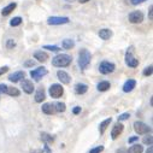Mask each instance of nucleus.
<instances>
[{
  "label": "nucleus",
  "instance_id": "obj_1",
  "mask_svg": "<svg viewBox=\"0 0 153 153\" xmlns=\"http://www.w3.org/2000/svg\"><path fill=\"white\" fill-rule=\"evenodd\" d=\"M90 59H92V54L88 50L82 48L78 52V66L81 70H87L88 66L90 65Z\"/></svg>",
  "mask_w": 153,
  "mask_h": 153
},
{
  "label": "nucleus",
  "instance_id": "obj_2",
  "mask_svg": "<svg viewBox=\"0 0 153 153\" xmlns=\"http://www.w3.org/2000/svg\"><path fill=\"white\" fill-rule=\"evenodd\" d=\"M71 62H72V57L69 54H64V53L58 54L52 59V64L56 68H66V66L71 64Z\"/></svg>",
  "mask_w": 153,
  "mask_h": 153
},
{
  "label": "nucleus",
  "instance_id": "obj_3",
  "mask_svg": "<svg viewBox=\"0 0 153 153\" xmlns=\"http://www.w3.org/2000/svg\"><path fill=\"white\" fill-rule=\"evenodd\" d=\"M115 69H116L115 64L111 62H107V61L101 62L100 65H99V71H100V74H103V75H109L111 72H114Z\"/></svg>",
  "mask_w": 153,
  "mask_h": 153
},
{
  "label": "nucleus",
  "instance_id": "obj_4",
  "mask_svg": "<svg viewBox=\"0 0 153 153\" xmlns=\"http://www.w3.org/2000/svg\"><path fill=\"white\" fill-rule=\"evenodd\" d=\"M48 93H50V95H51L52 98L58 99V98H61V97L63 95V93H64V88L62 87V84L54 83V84H52L51 87H50Z\"/></svg>",
  "mask_w": 153,
  "mask_h": 153
},
{
  "label": "nucleus",
  "instance_id": "obj_5",
  "mask_svg": "<svg viewBox=\"0 0 153 153\" xmlns=\"http://www.w3.org/2000/svg\"><path fill=\"white\" fill-rule=\"evenodd\" d=\"M134 130L136 131V134L143 135V134H148V133L151 131V127H148L146 123L139 121V122L134 123Z\"/></svg>",
  "mask_w": 153,
  "mask_h": 153
},
{
  "label": "nucleus",
  "instance_id": "obj_6",
  "mask_svg": "<svg viewBox=\"0 0 153 153\" xmlns=\"http://www.w3.org/2000/svg\"><path fill=\"white\" fill-rule=\"evenodd\" d=\"M70 22L69 17H59V16H52L47 19V23L50 25H62V24H68Z\"/></svg>",
  "mask_w": 153,
  "mask_h": 153
},
{
  "label": "nucleus",
  "instance_id": "obj_7",
  "mask_svg": "<svg viewBox=\"0 0 153 153\" xmlns=\"http://www.w3.org/2000/svg\"><path fill=\"white\" fill-rule=\"evenodd\" d=\"M128 19H129V22L133 23V24H139V23H141L143 21V13L141 11H133L129 13V16H128Z\"/></svg>",
  "mask_w": 153,
  "mask_h": 153
},
{
  "label": "nucleus",
  "instance_id": "obj_8",
  "mask_svg": "<svg viewBox=\"0 0 153 153\" xmlns=\"http://www.w3.org/2000/svg\"><path fill=\"white\" fill-rule=\"evenodd\" d=\"M46 74H47V69L44 68V66H40V68H36L35 70H31L30 76L34 81H40Z\"/></svg>",
  "mask_w": 153,
  "mask_h": 153
},
{
  "label": "nucleus",
  "instance_id": "obj_9",
  "mask_svg": "<svg viewBox=\"0 0 153 153\" xmlns=\"http://www.w3.org/2000/svg\"><path fill=\"white\" fill-rule=\"evenodd\" d=\"M125 63H127V65L129 66V68H137L139 66V61L133 56L131 51H127V53H125Z\"/></svg>",
  "mask_w": 153,
  "mask_h": 153
},
{
  "label": "nucleus",
  "instance_id": "obj_10",
  "mask_svg": "<svg viewBox=\"0 0 153 153\" xmlns=\"http://www.w3.org/2000/svg\"><path fill=\"white\" fill-rule=\"evenodd\" d=\"M21 82H22L21 87H22V89L27 93V94H33V93H34V83H33V81L23 78Z\"/></svg>",
  "mask_w": 153,
  "mask_h": 153
},
{
  "label": "nucleus",
  "instance_id": "obj_11",
  "mask_svg": "<svg viewBox=\"0 0 153 153\" xmlns=\"http://www.w3.org/2000/svg\"><path fill=\"white\" fill-rule=\"evenodd\" d=\"M123 130H124V125L122 123L115 124V127L112 128V130H111V137L114 139V140H116V139L123 133Z\"/></svg>",
  "mask_w": 153,
  "mask_h": 153
},
{
  "label": "nucleus",
  "instance_id": "obj_12",
  "mask_svg": "<svg viewBox=\"0 0 153 153\" xmlns=\"http://www.w3.org/2000/svg\"><path fill=\"white\" fill-rule=\"evenodd\" d=\"M57 77H58L59 81H61L62 83H64V84H69L70 81H71L70 75H69L66 71H63V70H59V71L57 72Z\"/></svg>",
  "mask_w": 153,
  "mask_h": 153
},
{
  "label": "nucleus",
  "instance_id": "obj_13",
  "mask_svg": "<svg viewBox=\"0 0 153 153\" xmlns=\"http://www.w3.org/2000/svg\"><path fill=\"white\" fill-rule=\"evenodd\" d=\"M25 77V72L24 71H16V72H13L12 75L9 76V80L11 82H18V81H22V80Z\"/></svg>",
  "mask_w": 153,
  "mask_h": 153
},
{
  "label": "nucleus",
  "instance_id": "obj_14",
  "mask_svg": "<svg viewBox=\"0 0 153 153\" xmlns=\"http://www.w3.org/2000/svg\"><path fill=\"white\" fill-rule=\"evenodd\" d=\"M35 101L36 103H42L45 99H46V93H45V89L44 87H39L36 93H35Z\"/></svg>",
  "mask_w": 153,
  "mask_h": 153
},
{
  "label": "nucleus",
  "instance_id": "obj_15",
  "mask_svg": "<svg viewBox=\"0 0 153 153\" xmlns=\"http://www.w3.org/2000/svg\"><path fill=\"white\" fill-rule=\"evenodd\" d=\"M34 58L36 59L37 62H40V63H44V62H46L48 59V54L46 52H44V51H36L35 53H34Z\"/></svg>",
  "mask_w": 153,
  "mask_h": 153
},
{
  "label": "nucleus",
  "instance_id": "obj_16",
  "mask_svg": "<svg viewBox=\"0 0 153 153\" xmlns=\"http://www.w3.org/2000/svg\"><path fill=\"white\" fill-rule=\"evenodd\" d=\"M42 112L45 115H53L56 112V110H54V105L53 104H51V103H46V104H44L42 105Z\"/></svg>",
  "mask_w": 153,
  "mask_h": 153
},
{
  "label": "nucleus",
  "instance_id": "obj_17",
  "mask_svg": "<svg viewBox=\"0 0 153 153\" xmlns=\"http://www.w3.org/2000/svg\"><path fill=\"white\" fill-rule=\"evenodd\" d=\"M135 86H136V81H135V80H128V81L125 82L124 86H123V92L129 93V92H131L133 89L135 88Z\"/></svg>",
  "mask_w": 153,
  "mask_h": 153
},
{
  "label": "nucleus",
  "instance_id": "obj_18",
  "mask_svg": "<svg viewBox=\"0 0 153 153\" xmlns=\"http://www.w3.org/2000/svg\"><path fill=\"white\" fill-rule=\"evenodd\" d=\"M112 34H114V33H112V30L111 29H107V28L99 30V37L103 39V40H109V39H111Z\"/></svg>",
  "mask_w": 153,
  "mask_h": 153
},
{
  "label": "nucleus",
  "instance_id": "obj_19",
  "mask_svg": "<svg viewBox=\"0 0 153 153\" xmlns=\"http://www.w3.org/2000/svg\"><path fill=\"white\" fill-rule=\"evenodd\" d=\"M17 7V4L16 3H11V4H9L7 6H5V7L1 10V15L4 16V17H6V16H9L10 13L15 10Z\"/></svg>",
  "mask_w": 153,
  "mask_h": 153
},
{
  "label": "nucleus",
  "instance_id": "obj_20",
  "mask_svg": "<svg viewBox=\"0 0 153 153\" xmlns=\"http://www.w3.org/2000/svg\"><path fill=\"white\" fill-rule=\"evenodd\" d=\"M88 90V86H86L83 83H77L75 86V92H76V94H84V93H87Z\"/></svg>",
  "mask_w": 153,
  "mask_h": 153
},
{
  "label": "nucleus",
  "instance_id": "obj_21",
  "mask_svg": "<svg viewBox=\"0 0 153 153\" xmlns=\"http://www.w3.org/2000/svg\"><path fill=\"white\" fill-rule=\"evenodd\" d=\"M111 87V84L109 81H101V82H99L98 86H97V89L99 92H106V90H109Z\"/></svg>",
  "mask_w": 153,
  "mask_h": 153
},
{
  "label": "nucleus",
  "instance_id": "obj_22",
  "mask_svg": "<svg viewBox=\"0 0 153 153\" xmlns=\"http://www.w3.org/2000/svg\"><path fill=\"white\" fill-rule=\"evenodd\" d=\"M112 122V119H111V117L110 118H106L104 122H101L100 123V125H99V131H100V135H103L104 133H105V130L107 129V127L110 125V123Z\"/></svg>",
  "mask_w": 153,
  "mask_h": 153
},
{
  "label": "nucleus",
  "instance_id": "obj_23",
  "mask_svg": "<svg viewBox=\"0 0 153 153\" xmlns=\"http://www.w3.org/2000/svg\"><path fill=\"white\" fill-rule=\"evenodd\" d=\"M74 46H75V41L71 39H65L62 42V47L64 50H71V48H74Z\"/></svg>",
  "mask_w": 153,
  "mask_h": 153
},
{
  "label": "nucleus",
  "instance_id": "obj_24",
  "mask_svg": "<svg viewBox=\"0 0 153 153\" xmlns=\"http://www.w3.org/2000/svg\"><path fill=\"white\" fill-rule=\"evenodd\" d=\"M143 148L141 145H133L131 147H129V150H127V153H142Z\"/></svg>",
  "mask_w": 153,
  "mask_h": 153
},
{
  "label": "nucleus",
  "instance_id": "obj_25",
  "mask_svg": "<svg viewBox=\"0 0 153 153\" xmlns=\"http://www.w3.org/2000/svg\"><path fill=\"white\" fill-rule=\"evenodd\" d=\"M54 110H56V112H65V110H66V106H65V104L64 103H62V101H58V103H56L54 104Z\"/></svg>",
  "mask_w": 153,
  "mask_h": 153
},
{
  "label": "nucleus",
  "instance_id": "obj_26",
  "mask_svg": "<svg viewBox=\"0 0 153 153\" xmlns=\"http://www.w3.org/2000/svg\"><path fill=\"white\" fill-rule=\"evenodd\" d=\"M41 139H42V141H45L46 143H53L54 142V137L48 135V134H46V133H42L41 134Z\"/></svg>",
  "mask_w": 153,
  "mask_h": 153
},
{
  "label": "nucleus",
  "instance_id": "obj_27",
  "mask_svg": "<svg viewBox=\"0 0 153 153\" xmlns=\"http://www.w3.org/2000/svg\"><path fill=\"white\" fill-rule=\"evenodd\" d=\"M6 94H9V95H11V97H19V90L17 89V88H15V87H7V92H6Z\"/></svg>",
  "mask_w": 153,
  "mask_h": 153
},
{
  "label": "nucleus",
  "instance_id": "obj_28",
  "mask_svg": "<svg viewBox=\"0 0 153 153\" xmlns=\"http://www.w3.org/2000/svg\"><path fill=\"white\" fill-rule=\"evenodd\" d=\"M22 22H23L22 17H13L10 21V25L11 27H18V25L22 24Z\"/></svg>",
  "mask_w": 153,
  "mask_h": 153
},
{
  "label": "nucleus",
  "instance_id": "obj_29",
  "mask_svg": "<svg viewBox=\"0 0 153 153\" xmlns=\"http://www.w3.org/2000/svg\"><path fill=\"white\" fill-rule=\"evenodd\" d=\"M142 142L145 143V145H152V142H153V136H152V134H148V135H146L143 139H142Z\"/></svg>",
  "mask_w": 153,
  "mask_h": 153
},
{
  "label": "nucleus",
  "instance_id": "obj_30",
  "mask_svg": "<svg viewBox=\"0 0 153 153\" xmlns=\"http://www.w3.org/2000/svg\"><path fill=\"white\" fill-rule=\"evenodd\" d=\"M15 47H16V41L13 39H9L7 41H6V48L12 50V48H15Z\"/></svg>",
  "mask_w": 153,
  "mask_h": 153
},
{
  "label": "nucleus",
  "instance_id": "obj_31",
  "mask_svg": "<svg viewBox=\"0 0 153 153\" xmlns=\"http://www.w3.org/2000/svg\"><path fill=\"white\" fill-rule=\"evenodd\" d=\"M44 48L48 50V51H52V52H59V51H61V47H58V46H51V45H45Z\"/></svg>",
  "mask_w": 153,
  "mask_h": 153
},
{
  "label": "nucleus",
  "instance_id": "obj_32",
  "mask_svg": "<svg viewBox=\"0 0 153 153\" xmlns=\"http://www.w3.org/2000/svg\"><path fill=\"white\" fill-rule=\"evenodd\" d=\"M152 71H153V66L152 65H148L147 68H145V70L142 71V75L143 76H151L152 75Z\"/></svg>",
  "mask_w": 153,
  "mask_h": 153
},
{
  "label": "nucleus",
  "instance_id": "obj_33",
  "mask_svg": "<svg viewBox=\"0 0 153 153\" xmlns=\"http://www.w3.org/2000/svg\"><path fill=\"white\" fill-rule=\"evenodd\" d=\"M129 117H130L129 112H124V114H122L121 116H118V122H123L125 119H129Z\"/></svg>",
  "mask_w": 153,
  "mask_h": 153
},
{
  "label": "nucleus",
  "instance_id": "obj_34",
  "mask_svg": "<svg viewBox=\"0 0 153 153\" xmlns=\"http://www.w3.org/2000/svg\"><path fill=\"white\" fill-rule=\"evenodd\" d=\"M104 151V146H98V147H94L93 150L89 151V153H101Z\"/></svg>",
  "mask_w": 153,
  "mask_h": 153
},
{
  "label": "nucleus",
  "instance_id": "obj_35",
  "mask_svg": "<svg viewBox=\"0 0 153 153\" xmlns=\"http://www.w3.org/2000/svg\"><path fill=\"white\" fill-rule=\"evenodd\" d=\"M34 65H35V61H33V59H28V61H25V63H24L25 68H33Z\"/></svg>",
  "mask_w": 153,
  "mask_h": 153
},
{
  "label": "nucleus",
  "instance_id": "obj_36",
  "mask_svg": "<svg viewBox=\"0 0 153 153\" xmlns=\"http://www.w3.org/2000/svg\"><path fill=\"white\" fill-rule=\"evenodd\" d=\"M6 92H7V86L1 83L0 84V93H6Z\"/></svg>",
  "mask_w": 153,
  "mask_h": 153
},
{
  "label": "nucleus",
  "instance_id": "obj_37",
  "mask_svg": "<svg viewBox=\"0 0 153 153\" xmlns=\"http://www.w3.org/2000/svg\"><path fill=\"white\" fill-rule=\"evenodd\" d=\"M136 141H139V137H137V136H131V137L128 139V142H129V143H134V142H136Z\"/></svg>",
  "mask_w": 153,
  "mask_h": 153
},
{
  "label": "nucleus",
  "instance_id": "obj_38",
  "mask_svg": "<svg viewBox=\"0 0 153 153\" xmlns=\"http://www.w3.org/2000/svg\"><path fill=\"white\" fill-rule=\"evenodd\" d=\"M7 71H9V66H1V68H0V76Z\"/></svg>",
  "mask_w": 153,
  "mask_h": 153
},
{
  "label": "nucleus",
  "instance_id": "obj_39",
  "mask_svg": "<svg viewBox=\"0 0 153 153\" xmlns=\"http://www.w3.org/2000/svg\"><path fill=\"white\" fill-rule=\"evenodd\" d=\"M80 112H81V107H80V106H76V107L72 109V114L74 115H78Z\"/></svg>",
  "mask_w": 153,
  "mask_h": 153
},
{
  "label": "nucleus",
  "instance_id": "obj_40",
  "mask_svg": "<svg viewBox=\"0 0 153 153\" xmlns=\"http://www.w3.org/2000/svg\"><path fill=\"white\" fill-rule=\"evenodd\" d=\"M148 18L151 19V21L153 19V6H152V5L150 6V11H148Z\"/></svg>",
  "mask_w": 153,
  "mask_h": 153
},
{
  "label": "nucleus",
  "instance_id": "obj_41",
  "mask_svg": "<svg viewBox=\"0 0 153 153\" xmlns=\"http://www.w3.org/2000/svg\"><path fill=\"white\" fill-rule=\"evenodd\" d=\"M143 1H146V0H131V4L133 5H139V4L143 3Z\"/></svg>",
  "mask_w": 153,
  "mask_h": 153
},
{
  "label": "nucleus",
  "instance_id": "obj_42",
  "mask_svg": "<svg viewBox=\"0 0 153 153\" xmlns=\"http://www.w3.org/2000/svg\"><path fill=\"white\" fill-rule=\"evenodd\" d=\"M116 153H127V150L125 148H118Z\"/></svg>",
  "mask_w": 153,
  "mask_h": 153
},
{
  "label": "nucleus",
  "instance_id": "obj_43",
  "mask_svg": "<svg viewBox=\"0 0 153 153\" xmlns=\"http://www.w3.org/2000/svg\"><path fill=\"white\" fill-rule=\"evenodd\" d=\"M45 152L46 153H51V150H50L48 146H47V143H45Z\"/></svg>",
  "mask_w": 153,
  "mask_h": 153
},
{
  "label": "nucleus",
  "instance_id": "obj_44",
  "mask_svg": "<svg viewBox=\"0 0 153 153\" xmlns=\"http://www.w3.org/2000/svg\"><path fill=\"white\" fill-rule=\"evenodd\" d=\"M152 151H153V148H152V145H151V146H150V147H148V150H147V151H146V153H153Z\"/></svg>",
  "mask_w": 153,
  "mask_h": 153
},
{
  "label": "nucleus",
  "instance_id": "obj_45",
  "mask_svg": "<svg viewBox=\"0 0 153 153\" xmlns=\"http://www.w3.org/2000/svg\"><path fill=\"white\" fill-rule=\"evenodd\" d=\"M30 153H44L42 151H40V150H34V151H31Z\"/></svg>",
  "mask_w": 153,
  "mask_h": 153
},
{
  "label": "nucleus",
  "instance_id": "obj_46",
  "mask_svg": "<svg viewBox=\"0 0 153 153\" xmlns=\"http://www.w3.org/2000/svg\"><path fill=\"white\" fill-rule=\"evenodd\" d=\"M81 4H86V3H88V1H90V0H78Z\"/></svg>",
  "mask_w": 153,
  "mask_h": 153
},
{
  "label": "nucleus",
  "instance_id": "obj_47",
  "mask_svg": "<svg viewBox=\"0 0 153 153\" xmlns=\"http://www.w3.org/2000/svg\"><path fill=\"white\" fill-rule=\"evenodd\" d=\"M37 1H39V0H37Z\"/></svg>",
  "mask_w": 153,
  "mask_h": 153
}]
</instances>
